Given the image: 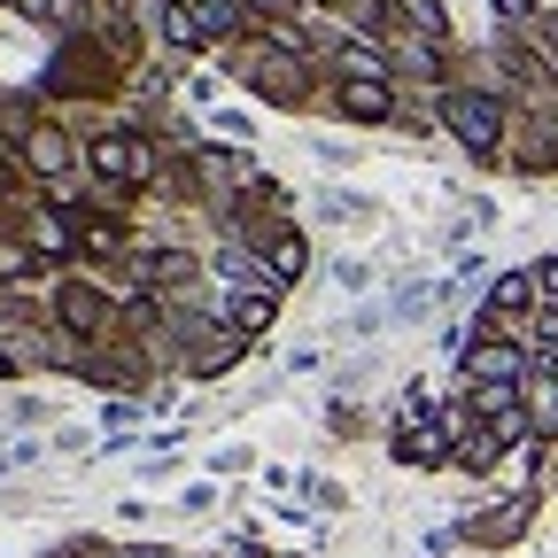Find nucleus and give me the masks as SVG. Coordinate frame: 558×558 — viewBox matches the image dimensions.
I'll return each instance as SVG.
<instances>
[{
    "label": "nucleus",
    "mask_w": 558,
    "mask_h": 558,
    "mask_svg": "<svg viewBox=\"0 0 558 558\" xmlns=\"http://www.w3.org/2000/svg\"><path fill=\"white\" fill-rule=\"evenodd\" d=\"M442 117H450V132L465 140V148H488V140H497V124H505V117H497V101H481V94H458Z\"/></svg>",
    "instance_id": "1"
},
{
    "label": "nucleus",
    "mask_w": 558,
    "mask_h": 558,
    "mask_svg": "<svg viewBox=\"0 0 558 558\" xmlns=\"http://www.w3.org/2000/svg\"><path fill=\"white\" fill-rule=\"evenodd\" d=\"M465 380L512 388V380H520V349H497V341H488V349H473V357H465Z\"/></svg>",
    "instance_id": "2"
},
{
    "label": "nucleus",
    "mask_w": 558,
    "mask_h": 558,
    "mask_svg": "<svg viewBox=\"0 0 558 558\" xmlns=\"http://www.w3.org/2000/svg\"><path fill=\"white\" fill-rule=\"evenodd\" d=\"M94 171H101V179H140V171H148V148H140V140H101V148H94Z\"/></svg>",
    "instance_id": "3"
},
{
    "label": "nucleus",
    "mask_w": 558,
    "mask_h": 558,
    "mask_svg": "<svg viewBox=\"0 0 558 558\" xmlns=\"http://www.w3.org/2000/svg\"><path fill=\"white\" fill-rule=\"evenodd\" d=\"M186 39H218V32H233V0H186Z\"/></svg>",
    "instance_id": "4"
},
{
    "label": "nucleus",
    "mask_w": 558,
    "mask_h": 558,
    "mask_svg": "<svg viewBox=\"0 0 558 558\" xmlns=\"http://www.w3.org/2000/svg\"><path fill=\"white\" fill-rule=\"evenodd\" d=\"M341 109H349V117H388V86H380V78L341 86Z\"/></svg>",
    "instance_id": "5"
},
{
    "label": "nucleus",
    "mask_w": 558,
    "mask_h": 558,
    "mask_svg": "<svg viewBox=\"0 0 558 558\" xmlns=\"http://www.w3.org/2000/svg\"><path fill=\"white\" fill-rule=\"evenodd\" d=\"M295 271H303V241H295V233L264 248V279H295Z\"/></svg>",
    "instance_id": "6"
},
{
    "label": "nucleus",
    "mask_w": 558,
    "mask_h": 558,
    "mask_svg": "<svg viewBox=\"0 0 558 558\" xmlns=\"http://www.w3.org/2000/svg\"><path fill=\"white\" fill-rule=\"evenodd\" d=\"M233 326H241V333H264V326H271V295H241V303H233Z\"/></svg>",
    "instance_id": "7"
},
{
    "label": "nucleus",
    "mask_w": 558,
    "mask_h": 558,
    "mask_svg": "<svg viewBox=\"0 0 558 558\" xmlns=\"http://www.w3.org/2000/svg\"><path fill=\"white\" fill-rule=\"evenodd\" d=\"M341 70H349V78H380L388 62H380L373 47H349V39H341Z\"/></svg>",
    "instance_id": "8"
},
{
    "label": "nucleus",
    "mask_w": 558,
    "mask_h": 558,
    "mask_svg": "<svg viewBox=\"0 0 558 558\" xmlns=\"http://www.w3.org/2000/svg\"><path fill=\"white\" fill-rule=\"evenodd\" d=\"M527 295H535V279H505V288H497V303H505V311H520Z\"/></svg>",
    "instance_id": "9"
},
{
    "label": "nucleus",
    "mask_w": 558,
    "mask_h": 558,
    "mask_svg": "<svg viewBox=\"0 0 558 558\" xmlns=\"http://www.w3.org/2000/svg\"><path fill=\"white\" fill-rule=\"evenodd\" d=\"M497 9H505V16H527V0H497Z\"/></svg>",
    "instance_id": "10"
},
{
    "label": "nucleus",
    "mask_w": 558,
    "mask_h": 558,
    "mask_svg": "<svg viewBox=\"0 0 558 558\" xmlns=\"http://www.w3.org/2000/svg\"><path fill=\"white\" fill-rule=\"evenodd\" d=\"M0 380H9V357H0Z\"/></svg>",
    "instance_id": "11"
},
{
    "label": "nucleus",
    "mask_w": 558,
    "mask_h": 558,
    "mask_svg": "<svg viewBox=\"0 0 558 558\" xmlns=\"http://www.w3.org/2000/svg\"><path fill=\"white\" fill-rule=\"evenodd\" d=\"M550 70H558V47H550Z\"/></svg>",
    "instance_id": "12"
},
{
    "label": "nucleus",
    "mask_w": 558,
    "mask_h": 558,
    "mask_svg": "<svg viewBox=\"0 0 558 558\" xmlns=\"http://www.w3.org/2000/svg\"><path fill=\"white\" fill-rule=\"evenodd\" d=\"M271 9H279V0H271Z\"/></svg>",
    "instance_id": "13"
}]
</instances>
